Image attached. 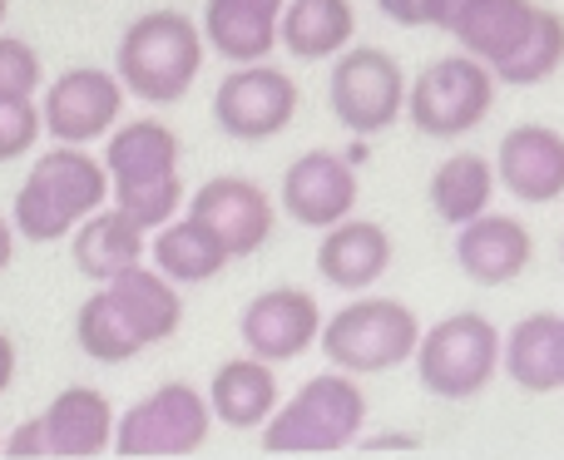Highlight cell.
Listing matches in <instances>:
<instances>
[{"label":"cell","instance_id":"obj_1","mask_svg":"<svg viewBox=\"0 0 564 460\" xmlns=\"http://www.w3.org/2000/svg\"><path fill=\"white\" fill-rule=\"evenodd\" d=\"M204 30L184 10H149L119 35L115 75L144 105H178L204 69Z\"/></svg>","mask_w":564,"mask_h":460},{"label":"cell","instance_id":"obj_2","mask_svg":"<svg viewBox=\"0 0 564 460\" xmlns=\"http://www.w3.org/2000/svg\"><path fill=\"white\" fill-rule=\"evenodd\" d=\"M109 204V174L99 158H89L75 144H55L35 158L15 194V233L30 243L69 238L89 213Z\"/></svg>","mask_w":564,"mask_h":460},{"label":"cell","instance_id":"obj_3","mask_svg":"<svg viewBox=\"0 0 564 460\" xmlns=\"http://www.w3.org/2000/svg\"><path fill=\"white\" fill-rule=\"evenodd\" d=\"M367 421V396L347 372H322L278 406L263 426V451L292 456V451H341L361 436Z\"/></svg>","mask_w":564,"mask_h":460},{"label":"cell","instance_id":"obj_4","mask_svg":"<svg viewBox=\"0 0 564 460\" xmlns=\"http://www.w3.org/2000/svg\"><path fill=\"white\" fill-rule=\"evenodd\" d=\"M322 352L332 357V366L347 376L361 372H397L416 357L421 347V322L406 303L391 297H361L347 303L341 313H332V322H322Z\"/></svg>","mask_w":564,"mask_h":460},{"label":"cell","instance_id":"obj_5","mask_svg":"<svg viewBox=\"0 0 564 460\" xmlns=\"http://www.w3.org/2000/svg\"><path fill=\"white\" fill-rule=\"evenodd\" d=\"M500 342L496 322L480 313H456L421 332L416 347V376L441 402H470L480 396L500 372Z\"/></svg>","mask_w":564,"mask_h":460},{"label":"cell","instance_id":"obj_6","mask_svg":"<svg viewBox=\"0 0 564 460\" xmlns=\"http://www.w3.org/2000/svg\"><path fill=\"white\" fill-rule=\"evenodd\" d=\"M496 69L480 65L476 55H446L436 65H426L416 75V85L406 89L411 124L426 139H456L470 134L480 119L496 109Z\"/></svg>","mask_w":564,"mask_h":460},{"label":"cell","instance_id":"obj_7","mask_svg":"<svg viewBox=\"0 0 564 460\" xmlns=\"http://www.w3.org/2000/svg\"><path fill=\"white\" fill-rule=\"evenodd\" d=\"M327 105L341 129L371 139L406 114V75L387 50H341L327 79Z\"/></svg>","mask_w":564,"mask_h":460},{"label":"cell","instance_id":"obj_8","mask_svg":"<svg viewBox=\"0 0 564 460\" xmlns=\"http://www.w3.org/2000/svg\"><path fill=\"white\" fill-rule=\"evenodd\" d=\"M208 396H198L188 382H169L154 396L134 402L115 421V451L119 456H194L208 441Z\"/></svg>","mask_w":564,"mask_h":460},{"label":"cell","instance_id":"obj_9","mask_svg":"<svg viewBox=\"0 0 564 460\" xmlns=\"http://www.w3.org/2000/svg\"><path fill=\"white\" fill-rule=\"evenodd\" d=\"M297 114V79L282 75L278 65H238L234 75L218 85L214 95V119L228 139L243 144H263L282 134Z\"/></svg>","mask_w":564,"mask_h":460},{"label":"cell","instance_id":"obj_10","mask_svg":"<svg viewBox=\"0 0 564 460\" xmlns=\"http://www.w3.org/2000/svg\"><path fill=\"white\" fill-rule=\"evenodd\" d=\"M119 114H124V85H119V75L95 65H75L59 79H50L45 105H40L45 134L55 144H75V149H85L89 139L115 134Z\"/></svg>","mask_w":564,"mask_h":460},{"label":"cell","instance_id":"obj_11","mask_svg":"<svg viewBox=\"0 0 564 460\" xmlns=\"http://www.w3.org/2000/svg\"><path fill=\"white\" fill-rule=\"evenodd\" d=\"M188 218L208 228L218 243L228 248V258H253L258 248L273 238V198L253 184V178H208L194 198H188Z\"/></svg>","mask_w":564,"mask_h":460},{"label":"cell","instance_id":"obj_12","mask_svg":"<svg viewBox=\"0 0 564 460\" xmlns=\"http://www.w3.org/2000/svg\"><path fill=\"white\" fill-rule=\"evenodd\" d=\"M238 337L258 362H292L322 337V307L302 287H268L238 317Z\"/></svg>","mask_w":564,"mask_h":460},{"label":"cell","instance_id":"obj_13","mask_svg":"<svg viewBox=\"0 0 564 460\" xmlns=\"http://www.w3.org/2000/svg\"><path fill=\"white\" fill-rule=\"evenodd\" d=\"M282 208L302 228H337L357 208V168L337 149H312L282 174Z\"/></svg>","mask_w":564,"mask_h":460},{"label":"cell","instance_id":"obj_14","mask_svg":"<svg viewBox=\"0 0 564 460\" xmlns=\"http://www.w3.org/2000/svg\"><path fill=\"white\" fill-rule=\"evenodd\" d=\"M496 184H506L520 204L564 198V134L550 124H516L496 149Z\"/></svg>","mask_w":564,"mask_h":460},{"label":"cell","instance_id":"obj_15","mask_svg":"<svg viewBox=\"0 0 564 460\" xmlns=\"http://www.w3.org/2000/svg\"><path fill=\"white\" fill-rule=\"evenodd\" d=\"M535 258V238L520 218L510 213H480L456 233V263L470 283L500 287L510 277H520Z\"/></svg>","mask_w":564,"mask_h":460},{"label":"cell","instance_id":"obj_16","mask_svg":"<svg viewBox=\"0 0 564 460\" xmlns=\"http://www.w3.org/2000/svg\"><path fill=\"white\" fill-rule=\"evenodd\" d=\"M288 0H208L204 6V45L234 65H263L278 45V25Z\"/></svg>","mask_w":564,"mask_h":460},{"label":"cell","instance_id":"obj_17","mask_svg":"<svg viewBox=\"0 0 564 460\" xmlns=\"http://www.w3.org/2000/svg\"><path fill=\"white\" fill-rule=\"evenodd\" d=\"M45 426V451L65 460H85L115 446V406L109 396H99L95 386H69L40 416Z\"/></svg>","mask_w":564,"mask_h":460},{"label":"cell","instance_id":"obj_18","mask_svg":"<svg viewBox=\"0 0 564 460\" xmlns=\"http://www.w3.org/2000/svg\"><path fill=\"white\" fill-rule=\"evenodd\" d=\"M178 134L159 119H129V124H115L105 149V174L109 188H134V184H159V178L178 174Z\"/></svg>","mask_w":564,"mask_h":460},{"label":"cell","instance_id":"obj_19","mask_svg":"<svg viewBox=\"0 0 564 460\" xmlns=\"http://www.w3.org/2000/svg\"><path fill=\"white\" fill-rule=\"evenodd\" d=\"M109 303L119 307V317H124L129 327H134V337L144 347L154 342H169V337L178 332V322H184V303H178L174 283H169L159 267H124L119 277H109L105 283Z\"/></svg>","mask_w":564,"mask_h":460},{"label":"cell","instance_id":"obj_20","mask_svg":"<svg viewBox=\"0 0 564 460\" xmlns=\"http://www.w3.org/2000/svg\"><path fill=\"white\" fill-rule=\"evenodd\" d=\"M391 267V238L381 223H361V218H341L327 228L317 248V273L341 293H361Z\"/></svg>","mask_w":564,"mask_h":460},{"label":"cell","instance_id":"obj_21","mask_svg":"<svg viewBox=\"0 0 564 460\" xmlns=\"http://www.w3.org/2000/svg\"><path fill=\"white\" fill-rule=\"evenodd\" d=\"M75 267L79 277H89V283L105 287L109 277H119L124 267L144 263L149 253V233L134 223V218H124L115 204H105L99 213H89L85 223L75 228Z\"/></svg>","mask_w":564,"mask_h":460},{"label":"cell","instance_id":"obj_22","mask_svg":"<svg viewBox=\"0 0 564 460\" xmlns=\"http://www.w3.org/2000/svg\"><path fill=\"white\" fill-rule=\"evenodd\" d=\"M500 372L520 392H560L564 386V317L535 313L516 322V332L500 342Z\"/></svg>","mask_w":564,"mask_h":460},{"label":"cell","instance_id":"obj_23","mask_svg":"<svg viewBox=\"0 0 564 460\" xmlns=\"http://www.w3.org/2000/svg\"><path fill=\"white\" fill-rule=\"evenodd\" d=\"M208 412L218 416L234 431H258L268 426V416L278 412V376L268 362L258 357H234L214 372V386H208Z\"/></svg>","mask_w":564,"mask_h":460},{"label":"cell","instance_id":"obj_24","mask_svg":"<svg viewBox=\"0 0 564 460\" xmlns=\"http://www.w3.org/2000/svg\"><path fill=\"white\" fill-rule=\"evenodd\" d=\"M357 35V10L351 0H288L278 25V45L297 59H332Z\"/></svg>","mask_w":564,"mask_h":460},{"label":"cell","instance_id":"obj_25","mask_svg":"<svg viewBox=\"0 0 564 460\" xmlns=\"http://www.w3.org/2000/svg\"><path fill=\"white\" fill-rule=\"evenodd\" d=\"M535 15H540V6H530V0H476L466 10V20L451 30V40H460L466 55H476L480 65L496 69L516 55V45L535 25Z\"/></svg>","mask_w":564,"mask_h":460},{"label":"cell","instance_id":"obj_26","mask_svg":"<svg viewBox=\"0 0 564 460\" xmlns=\"http://www.w3.org/2000/svg\"><path fill=\"white\" fill-rule=\"evenodd\" d=\"M228 263H234L228 248L198 218H174V223H164L154 233V267L169 283H208Z\"/></svg>","mask_w":564,"mask_h":460},{"label":"cell","instance_id":"obj_27","mask_svg":"<svg viewBox=\"0 0 564 460\" xmlns=\"http://www.w3.org/2000/svg\"><path fill=\"white\" fill-rule=\"evenodd\" d=\"M490 194H496V168L486 154H451L431 174V208L451 228H466L470 218L490 213Z\"/></svg>","mask_w":564,"mask_h":460},{"label":"cell","instance_id":"obj_28","mask_svg":"<svg viewBox=\"0 0 564 460\" xmlns=\"http://www.w3.org/2000/svg\"><path fill=\"white\" fill-rule=\"evenodd\" d=\"M75 342L85 357H95V362H129V357L144 352V342L134 337V327L119 317V307L109 303V293L99 287L95 297H85V307L75 313Z\"/></svg>","mask_w":564,"mask_h":460},{"label":"cell","instance_id":"obj_29","mask_svg":"<svg viewBox=\"0 0 564 460\" xmlns=\"http://www.w3.org/2000/svg\"><path fill=\"white\" fill-rule=\"evenodd\" d=\"M560 65H564V20L540 6L535 25L516 45V55L506 65H496V79H506V85H545Z\"/></svg>","mask_w":564,"mask_h":460},{"label":"cell","instance_id":"obj_30","mask_svg":"<svg viewBox=\"0 0 564 460\" xmlns=\"http://www.w3.org/2000/svg\"><path fill=\"white\" fill-rule=\"evenodd\" d=\"M109 204L124 218H134L144 233H159L164 223H174L178 204H184V178H159V184H134V188H109Z\"/></svg>","mask_w":564,"mask_h":460},{"label":"cell","instance_id":"obj_31","mask_svg":"<svg viewBox=\"0 0 564 460\" xmlns=\"http://www.w3.org/2000/svg\"><path fill=\"white\" fill-rule=\"evenodd\" d=\"M40 134H45V119H40L35 99L0 95V164H10V158H25L30 149H35Z\"/></svg>","mask_w":564,"mask_h":460},{"label":"cell","instance_id":"obj_32","mask_svg":"<svg viewBox=\"0 0 564 460\" xmlns=\"http://www.w3.org/2000/svg\"><path fill=\"white\" fill-rule=\"evenodd\" d=\"M45 65H40V50L25 35H0V95H20L35 99Z\"/></svg>","mask_w":564,"mask_h":460},{"label":"cell","instance_id":"obj_33","mask_svg":"<svg viewBox=\"0 0 564 460\" xmlns=\"http://www.w3.org/2000/svg\"><path fill=\"white\" fill-rule=\"evenodd\" d=\"M10 460H35V456H50L45 451V426H40V416H30V421H20L15 431L6 436V451Z\"/></svg>","mask_w":564,"mask_h":460},{"label":"cell","instance_id":"obj_34","mask_svg":"<svg viewBox=\"0 0 564 460\" xmlns=\"http://www.w3.org/2000/svg\"><path fill=\"white\" fill-rule=\"evenodd\" d=\"M476 6V0H426V25H436V30H456L460 20H466V10Z\"/></svg>","mask_w":564,"mask_h":460},{"label":"cell","instance_id":"obj_35","mask_svg":"<svg viewBox=\"0 0 564 460\" xmlns=\"http://www.w3.org/2000/svg\"><path fill=\"white\" fill-rule=\"evenodd\" d=\"M377 6H381V15L397 20V25H406V30L426 25V0H377Z\"/></svg>","mask_w":564,"mask_h":460},{"label":"cell","instance_id":"obj_36","mask_svg":"<svg viewBox=\"0 0 564 460\" xmlns=\"http://www.w3.org/2000/svg\"><path fill=\"white\" fill-rule=\"evenodd\" d=\"M10 382H15V342L0 332V396H6Z\"/></svg>","mask_w":564,"mask_h":460},{"label":"cell","instance_id":"obj_37","mask_svg":"<svg viewBox=\"0 0 564 460\" xmlns=\"http://www.w3.org/2000/svg\"><path fill=\"white\" fill-rule=\"evenodd\" d=\"M10 258H15V233H10V223L0 218V273L10 267Z\"/></svg>","mask_w":564,"mask_h":460},{"label":"cell","instance_id":"obj_38","mask_svg":"<svg viewBox=\"0 0 564 460\" xmlns=\"http://www.w3.org/2000/svg\"><path fill=\"white\" fill-rule=\"evenodd\" d=\"M6 10H10V0H0V25H6Z\"/></svg>","mask_w":564,"mask_h":460},{"label":"cell","instance_id":"obj_39","mask_svg":"<svg viewBox=\"0 0 564 460\" xmlns=\"http://www.w3.org/2000/svg\"><path fill=\"white\" fill-rule=\"evenodd\" d=\"M0 451H6V436H0Z\"/></svg>","mask_w":564,"mask_h":460}]
</instances>
